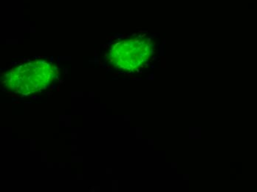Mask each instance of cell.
<instances>
[{
	"instance_id": "obj_2",
	"label": "cell",
	"mask_w": 257,
	"mask_h": 192,
	"mask_svg": "<svg viewBox=\"0 0 257 192\" xmlns=\"http://www.w3.org/2000/svg\"><path fill=\"white\" fill-rule=\"evenodd\" d=\"M53 67L45 62L26 64L12 70L7 77L12 85H21L22 88L43 87L54 76Z\"/></svg>"
},
{
	"instance_id": "obj_1",
	"label": "cell",
	"mask_w": 257,
	"mask_h": 192,
	"mask_svg": "<svg viewBox=\"0 0 257 192\" xmlns=\"http://www.w3.org/2000/svg\"><path fill=\"white\" fill-rule=\"evenodd\" d=\"M153 52L154 47L149 39H130L112 47L109 61L123 70H134L147 62Z\"/></svg>"
}]
</instances>
